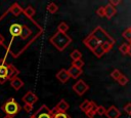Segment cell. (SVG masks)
Masks as SVG:
<instances>
[{
	"mask_svg": "<svg viewBox=\"0 0 131 118\" xmlns=\"http://www.w3.org/2000/svg\"><path fill=\"white\" fill-rule=\"evenodd\" d=\"M128 48H129V44H127V43H123L122 45H120L119 50H120L121 53H123V54H127V53H128Z\"/></svg>",
	"mask_w": 131,
	"mask_h": 118,
	"instance_id": "26",
	"label": "cell"
},
{
	"mask_svg": "<svg viewBox=\"0 0 131 118\" xmlns=\"http://www.w3.org/2000/svg\"><path fill=\"white\" fill-rule=\"evenodd\" d=\"M130 29H131V28H130Z\"/></svg>",
	"mask_w": 131,
	"mask_h": 118,
	"instance_id": "42",
	"label": "cell"
},
{
	"mask_svg": "<svg viewBox=\"0 0 131 118\" xmlns=\"http://www.w3.org/2000/svg\"><path fill=\"white\" fill-rule=\"evenodd\" d=\"M21 27H23V25H19V24H12L9 27V33L12 36V38L17 37V36H20Z\"/></svg>",
	"mask_w": 131,
	"mask_h": 118,
	"instance_id": "11",
	"label": "cell"
},
{
	"mask_svg": "<svg viewBox=\"0 0 131 118\" xmlns=\"http://www.w3.org/2000/svg\"><path fill=\"white\" fill-rule=\"evenodd\" d=\"M23 108H24V110H25L27 113H30V112L33 110V106H31V105H27V104H25Z\"/></svg>",
	"mask_w": 131,
	"mask_h": 118,
	"instance_id": "35",
	"label": "cell"
},
{
	"mask_svg": "<svg viewBox=\"0 0 131 118\" xmlns=\"http://www.w3.org/2000/svg\"><path fill=\"white\" fill-rule=\"evenodd\" d=\"M31 34H32V30L28 27V26H26V25H23V27H21V33H20V39L21 40H26L27 38H29V36H31Z\"/></svg>",
	"mask_w": 131,
	"mask_h": 118,
	"instance_id": "17",
	"label": "cell"
},
{
	"mask_svg": "<svg viewBox=\"0 0 131 118\" xmlns=\"http://www.w3.org/2000/svg\"><path fill=\"white\" fill-rule=\"evenodd\" d=\"M3 118H13V117H10V116H4Z\"/></svg>",
	"mask_w": 131,
	"mask_h": 118,
	"instance_id": "39",
	"label": "cell"
},
{
	"mask_svg": "<svg viewBox=\"0 0 131 118\" xmlns=\"http://www.w3.org/2000/svg\"><path fill=\"white\" fill-rule=\"evenodd\" d=\"M92 36H94L100 43H111V44H115V39L108 34L106 33L105 30H103L101 27H96L91 33Z\"/></svg>",
	"mask_w": 131,
	"mask_h": 118,
	"instance_id": "3",
	"label": "cell"
},
{
	"mask_svg": "<svg viewBox=\"0 0 131 118\" xmlns=\"http://www.w3.org/2000/svg\"><path fill=\"white\" fill-rule=\"evenodd\" d=\"M92 52H93V53L95 54V56H97V57H101V56L105 53V52L103 51V49L101 48V46H100V45H99V46H97V47H96Z\"/></svg>",
	"mask_w": 131,
	"mask_h": 118,
	"instance_id": "23",
	"label": "cell"
},
{
	"mask_svg": "<svg viewBox=\"0 0 131 118\" xmlns=\"http://www.w3.org/2000/svg\"><path fill=\"white\" fill-rule=\"evenodd\" d=\"M69 108H70L69 104H68L64 100H60V101L57 103V105L54 107V109L51 110V111H52V113H56V112H66Z\"/></svg>",
	"mask_w": 131,
	"mask_h": 118,
	"instance_id": "9",
	"label": "cell"
},
{
	"mask_svg": "<svg viewBox=\"0 0 131 118\" xmlns=\"http://www.w3.org/2000/svg\"><path fill=\"white\" fill-rule=\"evenodd\" d=\"M70 56H71V58H72L73 61H78V60H81V57H82V53L80 52V50L75 49V50H73V51L71 52Z\"/></svg>",
	"mask_w": 131,
	"mask_h": 118,
	"instance_id": "20",
	"label": "cell"
},
{
	"mask_svg": "<svg viewBox=\"0 0 131 118\" xmlns=\"http://www.w3.org/2000/svg\"><path fill=\"white\" fill-rule=\"evenodd\" d=\"M72 66H74V67H76L78 69H82V67L84 66V62L82 61V58L78 60V61H73L72 62Z\"/></svg>",
	"mask_w": 131,
	"mask_h": 118,
	"instance_id": "28",
	"label": "cell"
},
{
	"mask_svg": "<svg viewBox=\"0 0 131 118\" xmlns=\"http://www.w3.org/2000/svg\"><path fill=\"white\" fill-rule=\"evenodd\" d=\"M24 85H25L24 81H23L20 78H18V77H14L13 79L10 80V86H11L14 90H16V91L19 90Z\"/></svg>",
	"mask_w": 131,
	"mask_h": 118,
	"instance_id": "14",
	"label": "cell"
},
{
	"mask_svg": "<svg viewBox=\"0 0 131 118\" xmlns=\"http://www.w3.org/2000/svg\"><path fill=\"white\" fill-rule=\"evenodd\" d=\"M68 30H69V25L64 22H61L57 27V32H60V33H66Z\"/></svg>",
	"mask_w": 131,
	"mask_h": 118,
	"instance_id": "21",
	"label": "cell"
},
{
	"mask_svg": "<svg viewBox=\"0 0 131 118\" xmlns=\"http://www.w3.org/2000/svg\"><path fill=\"white\" fill-rule=\"evenodd\" d=\"M127 54H129L130 56H131V45H129V48H128V53Z\"/></svg>",
	"mask_w": 131,
	"mask_h": 118,
	"instance_id": "38",
	"label": "cell"
},
{
	"mask_svg": "<svg viewBox=\"0 0 131 118\" xmlns=\"http://www.w3.org/2000/svg\"><path fill=\"white\" fill-rule=\"evenodd\" d=\"M121 74H122V73H121L118 69H115V70L112 71V73H111V77H112L113 79H115V80H118L119 77L121 76Z\"/></svg>",
	"mask_w": 131,
	"mask_h": 118,
	"instance_id": "29",
	"label": "cell"
},
{
	"mask_svg": "<svg viewBox=\"0 0 131 118\" xmlns=\"http://www.w3.org/2000/svg\"><path fill=\"white\" fill-rule=\"evenodd\" d=\"M122 36L126 39V40H128V41H131V29L130 28H128V29H126L123 33H122Z\"/></svg>",
	"mask_w": 131,
	"mask_h": 118,
	"instance_id": "27",
	"label": "cell"
},
{
	"mask_svg": "<svg viewBox=\"0 0 131 118\" xmlns=\"http://www.w3.org/2000/svg\"><path fill=\"white\" fill-rule=\"evenodd\" d=\"M52 111L46 105H42L33 115H31L30 118H52Z\"/></svg>",
	"mask_w": 131,
	"mask_h": 118,
	"instance_id": "4",
	"label": "cell"
},
{
	"mask_svg": "<svg viewBox=\"0 0 131 118\" xmlns=\"http://www.w3.org/2000/svg\"><path fill=\"white\" fill-rule=\"evenodd\" d=\"M0 45L2 46H5V38L0 34Z\"/></svg>",
	"mask_w": 131,
	"mask_h": 118,
	"instance_id": "37",
	"label": "cell"
},
{
	"mask_svg": "<svg viewBox=\"0 0 131 118\" xmlns=\"http://www.w3.org/2000/svg\"><path fill=\"white\" fill-rule=\"evenodd\" d=\"M21 100H23V102H24L25 104L33 106V105L38 101V96H37L33 91L29 90L28 92H26V94L23 96V99H21Z\"/></svg>",
	"mask_w": 131,
	"mask_h": 118,
	"instance_id": "8",
	"label": "cell"
},
{
	"mask_svg": "<svg viewBox=\"0 0 131 118\" xmlns=\"http://www.w3.org/2000/svg\"><path fill=\"white\" fill-rule=\"evenodd\" d=\"M1 110L6 114V116L13 117V116H15V115L20 111V106H19L18 103L14 100V97H10V99H8V100L2 105Z\"/></svg>",
	"mask_w": 131,
	"mask_h": 118,
	"instance_id": "2",
	"label": "cell"
},
{
	"mask_svg": "<svg viewBox=\"0 0 131 118\" xmlns=\"http://www.w3.org/2000/svg\"><path fill=\"white\" fill-rule=\"evenodd\" d=\"M68 73L70 75V78H74V79H77L80 75L83 74V71L82 69H78L74 66H71L70 69H68Z\"/></svg>",
	"mask_w": 131,
	"mask_h": 118,
	"instance_id": "15",
	"label": "cell"
},
{
	"mask_svg": "<svg viewBox=\"0 0 131 118\" xmlns=\"http://www.w3.org/2000/svg\"><path fill=\"white\" fill-rule=\"evenodd\" d=\"M23 9L21 6L18 4V3H13L9 8H8V12H10L13 16H18L20 13H23Z\"/></svg>",
	"mask_w": 131,
	"mask_h": 118,
	"instance_id": "13",
	"label": "cell"
},
{
	"mask_svg": "<svg viewBox=\"0 0 131 118\" xmlns=\"http://www.w3.org/2000/svg\"><path fill=\"white\" fill-rule=\"evenodd\" d=\"M120 3H121V1H120V0H111L108 4H111L112 6L116 7V5H118V4H120Z\"/></svg>",
	"mask_w": 131,
	"mask_h": 118,
	"instance_id": "36",
	"label": "cell"
},
{
	"mask_svg": "<svg viewBox=\"0 0 131 118\" xmlns=\"http://www.w3.org/2000/svg\"><path fill=\"white\" fill-rule=\"evenodd\" d=\"M89 86L86 84L85 81L83 80H78L74 85H73V89L74 91L78 94V95H83L87 90H88Z\"/></svg>",
	"mask_w": 131,
	"mask_h": 118,
	"instance_id": "7",
	"label": "cell"
},
{
	"mask_svg": "<svg viewBox=\"0 0 131 118\" xmlns=\"http://www.w3.org/2000/svg\"><path fill=\"white\" fill-rule=\"evenodd\" d=\"M96 108H97V105H96L94 102H91V104H90L88 110L85 112L86 116H87L88 118H93V117L96 115V114H95V110H96Z\"/></svg>",
	"mask_w": 131,
	"mask_h": 118,
	"instance_id": "18",
	"label": "cell"
},
{
	"mask_svg": "<svg viewBox=\"0 0 131 118\" xmlns=\"http://www.w3.org/2000/svg\"><path fill=\"white\" fill-rule=\"evenodd\" d=\"M124 111H125L128 115L131 114V103H128V104L125 105V107H124Z\"/></svg>",
	"mask_w": 131,
	"mask_h": 118,
	"instance_id": "34",
	"label": "cell"
},
{
	"mask_svg": "<svg viewBox=\"0 0 131 118\" xmlns=\"http://www.w3.org/2000/svg\"><path fill=\"white\" fill-rule=\"evenodd\" d=\"M47 10H48V12H50V13H55V12L58 10V6H57L55 3L50 2V3L47 5Z\"/></svg>",
	"mask_w": 131,
	"mask_h": 118,
	"instance_id": "22",
	"label": "cell"
},
{
	"mask_svg": "<svg viewBox=\"0 0 131 118\" xmlns=\"http://www.w3.org/2000/svg\"><path fill=\"white\" fill-rule=\"evenodd\" d=\"M107 118H119L120 115H121V112L119 111V109L115 106H111L106 111H105V114Z\"/></svg>",
	"mask_w": 131,
	"mask_h": 118,
	"instance_id": "10",
	"label": "cell"
},
{
	"mask_svg": "<svg viewBox=\"0 0 131 118\" xmlns=\"http://www.w3.org/2000/svg\"><path fill=\"white\" fill-rule=\"evenodd\" d=\"M116 12H117L116 7L112 6L111 4H107L106 6H104V16L106 18H112L116 14Z\"/></svg>",
	"mask_w": 131,
	"mask_h": 118,
	"instance_id": "16",
	"label": "cell"
},
{
	"mask_svg": "<svg viewBox=\"0 0 131 118\" xmlns=\"http://www.w3.org/2000/svg\"><path fill=\"white\" fill-rule=\"evenodd\" d=\"M8 63L5 58L0 60V84H4L8 79Z\"/></svg>",
	"mask_w": 131,
	"mask_h": 118,
	"instance_id": "5",
	"label": "cell"
},
{
	"mask_svg": "<svg viewBox=\"0 0 131 118\" xmlns=\"http://www.w3.org/2000/svg\"><path fill=\"white\" fill-rule=\"evenodd\" d=\"M90 104H91V101L85 100L83 103H81V104H80V109H81L83 112H86V111L88 110V108H89Z\"/></svg>",
	"mask_w": 131,
	"mask_h": 118,
	"instance_id": "24",
	"label": "cell"
},
{
	"mask_svg": "<svg viewBox=\"0 0 131 118\" xmlns=\"http://www.w3.org/2000/svg\"><path fill=\"white\" fill-rule=\"evenodd\" d=\"M83 43H84L91 51H93L97 46H99V45L101 44V43H100L94 36H92L91 34H89V35L83 40Z\"/></svg>",
	"mask_w": 131,
	"mask_h": 118,
	"instance_id": "6",
	"label": "cell"
},
{
	"mask_svg": "<svg viewBox=\"0 0 131 118\" xmlns=\"http://www.w3.org/2000/svg\"><path fill=\"white\" fill-rule=\"evenodd\" d=\"M130 45H131V41H130Z\"/></svg>",
	"mask_w": 131,
	"mask_h": 118,
	"instance_id": "40",
	"label": "cell"
},
{
	"mask_svg": "<svg viewBox=\"0 0 131 118\" xmlns=\"http://www.w3.org/2000/svg\"><path fill=\"white\" fill-rule=\"evenodd\" d=\"M105 111H106V109H105L103 106H97V108H96V110H95V114L102 116V115L105 114Z\"/></svg>",
	"mask_w": 131,
	"mask_h": 118,
	"instance_id": "31",
	"label": "cell"
},
{
	"mask_svg": "<svg viewBox=\"0 0 131 118\" xmlns=\"http://www.w3.org/2000/svg\"><path fill=\"white\" fill-rule=\"evenodd\" d=\"M52 118H71V116L66 112H56V113H53Z\"/></svg>",
	"mask_w": 131,
	"mask_h": 118,
	"instance_id": "25",
	"label": "cell"
},
{
	"mask_svg": "<svg viewBox=\"0 0 131 118\" xmlns=\"http://www.w3.org/2000/svg\"><path fill=\"white\" fill-rule=\"evenodd\" d=\"M56 78H57V80H58L59 82L66 83V82L70 79V75H69V73H68V70H66V69L59 70V71L57 72V74H56Z\"/></svg>",
	"mask_w": 131,
	"mask_h": 118,
	"instance_id": "12",
	"label": "cell"
},
{
	"mask_svg": "<svg viewBox=\"0 0 131 118\" xmlns=\"http://www.w3.org/2000/svg\"><path fill=\"white\" fill-rule=\"evenodd\" d=\"M130 115H131V114H130Z\"/></svg>",
	"mask_w": 131,
	"mask_h": 118,
	"instance_id": "41",
	"label": "cell"
},
{
	"mask_svg": "<svg viewBox=\"0 0 131 118\" xmlns=\"http://www.w3.org/2000/svg\"><path fill=\"white\" fill-rule=\"evenodd\" d=\"M23 13L27 16V17H29V18H32L34 15H35V13H36V10H35V8L33 7V6H27L26 8H24L23 9Z\"/></svg>",
	"mask_w": 131,
	"mask_h": 118,
	"instance_id": "19",
	"label": "cell"
},
{
	"mask_svg": "<svg viewBox=\"0 0 131 118\" xmlns=\"http://www.w3.org/2000/svg\"><path fill=\"white\" fill-rule=\"evenodd\" d=\"M96 14L98 16H100V17H104V7L103 6L98 7L97 10H96Z\"/></svg>",
	"mask_w": 131,
	"mask_h": 118,
	"instance_id": "33",
	"label": "cell"
},
{
	"mask_svg": "<svg viewBox=\"0 0 131 118\" xmlns=\"http://www.w3.org/2000/svg\"><path fill=\"white\" fill-rule=\"evenodd\" d=\"M117 81L119 82V84H120V85H126V84H127V82H128V78H127L125 75L121 74V76L119 77V79H118Z\"/></svg>",
	"mask_w": 131,
	"mask_h": 118,
	"instance_id": "30",
	"label": "cell"
},
{
	"mask_svg": "<svg viewBox=\"0 0 131 118\" xmlns=\"http://www.w3.org/2000/svg\"><path fill=\"white\" fill-rule=\"evenodd\" d=\"M100 46H101V48L103 49V51L104 52H108L111 49H112V47L114 46L113 44H111V43H101L100 44Z\"/></svg>",
	"mask_w": 131,
	"mask_h": 118,
	"instance_id": "32",
	"label": "cell"
},
{
	"mask_svg": "<svg viewBox=\"0 0 131 118\" xmlns=\"http://www.w3.org/2000/svg\"><path fill=\"white\" fill-rule=\"evenodd\" d=\"M49 42L58 50L62 51L64 50L72 42V38L67 34V33H60L56 32L54 35H52L49 38Z\"/></svg>",
	"mask_w": 131,
	"mask_h": 118,
	"instance_id": "1",
	"label": "cell"
}]
</instances>
